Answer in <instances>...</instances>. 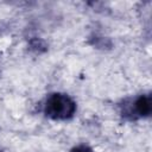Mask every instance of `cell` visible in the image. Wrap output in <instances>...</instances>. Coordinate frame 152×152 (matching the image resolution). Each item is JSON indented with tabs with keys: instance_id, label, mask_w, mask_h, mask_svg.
Segmentation results:
<instances>
[{
	"instance_id": "7a4b0ae2",
	"label": "cell",
	"mask_w": 152,
	"mask_h": 152,
	"mask_svg": "<svg viewBox=\"0 0 152 152\" xmlns=\"http://www.w3.org/2000/svg\"><path fill=\"white\" fill-rule=\"evenodd\" d=\"M120 113L127 120H138L147 118L152 113L151 94H141L134 99H126L120 104Z\"/></svg>"
},
{
	"instance_id": "8992f818",
	"label": "cell",
	"mask_w": 152,
	"mask_h": 152,
	"mask_svg": "<svg viewBox=\"0 0 152 152\" xmlns=\"http://www.w3.org/2000/svg\"><path fill=\"white\" fill-rule=\"evenodd\" d=\"M0 152H1V150H0Z\"/></svg>"
},
{
	"instance_id": "277c9868",
	"label": "cell",
	"mask_w": 152,
	"mask_h": 152,
	"mask_svg": "<svg viewBox=\"0 0 152 152\" xmlns=\"http://www.w3.org/2000/svg\"><path fill=\"white\" fill-rule=\"evenodd\" d=\"M89 43L97 48V49H110L112 48V42L109 38H106V37H100V36H93L90 39H89Z\"/></svg>"
},
{
	"instance_id": "5b68a950",
	"label": "cell",
	"mask_w": 152,
	"mask_h": 152,
	"mask_svg": "<svg viewBox=\"0 0 152 152\" xmlns=\"http://www.w3.org/2000/svg\"><path fill=\"white\" fill-rule=\"evenodd\" d=\"M70 152H94L93 148L86 144H81V145H77L75 147H72L70 150Z\"/></svg>"
},
{
	"instance_id": "6da1fadb",
	"label": "cell",
	"mask_w": 152,
	"mask_h": 152,
	"mask_svg": "<svg viewBox=\"0 0 152 152\" xmlns=\"http://www.w3.org/2000/svg\"><path fill=\"white\" fill-rule=\"evenodd\" d=\"M76 113V102L66 94L52 93L44 103V114L52 120H69Z\"/></svg>"
},
{
	"instance_id": "3957f363",
	"label": "cell",
	"mask_w": 152,
	"mask_h": 152,
	"mask_svg": "<svg viewBox=\"0 0 152 152\" xmlns=\"http://www.w3.org/2000/svg\"><path fill=\"white\" fill-rule=\"evenodd\" d=\"M28 50L36 55H40L48 50V44L42 38L33 37L28 40Z\"/></svg>"
}]
</instances>
